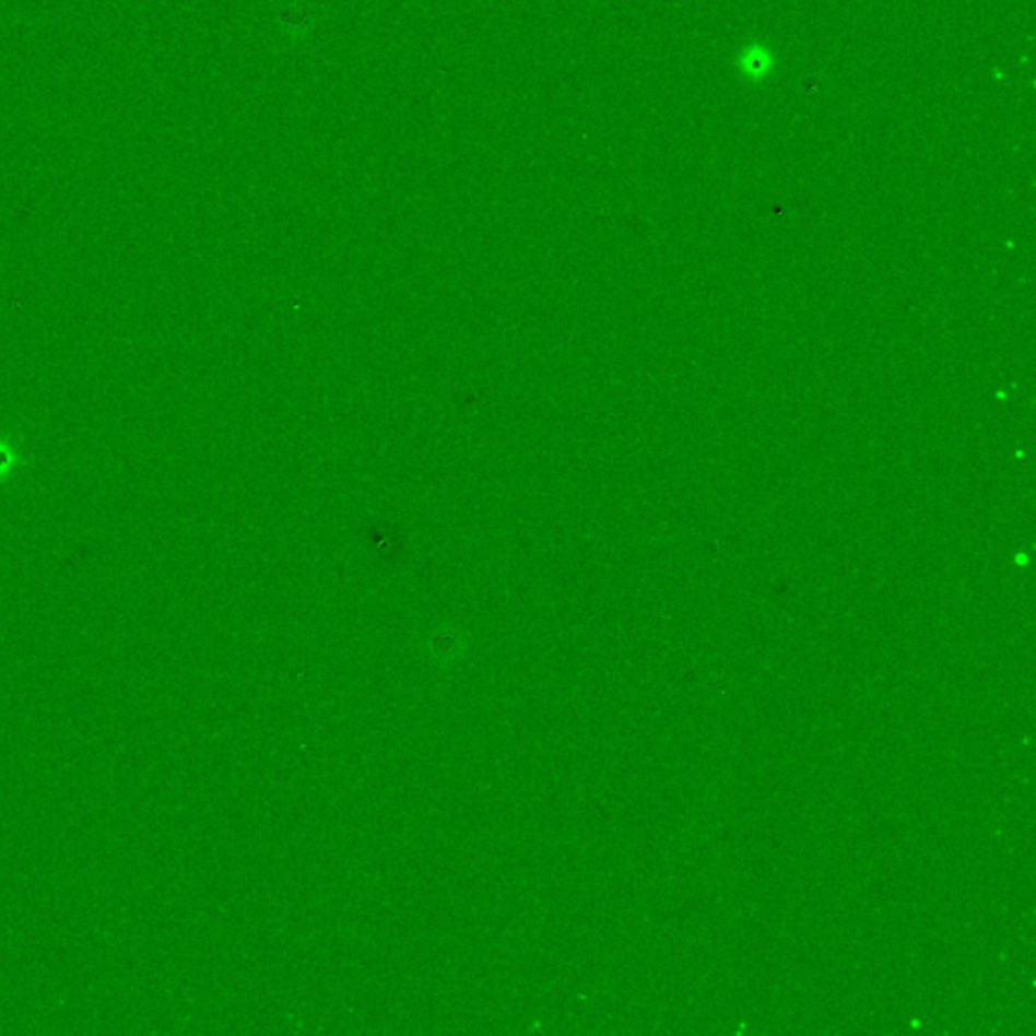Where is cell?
Returning <instances> with one entry per match:
<instances>
[{"instance_id": "obj_1", "label": "cell", "mask_w": 1036, "mask_h": 1036, "mask_svg": "<svg viewBox=\"0 0 1036 1036\" xmlns=\"http://www.w3.org/2000/svg\"><path fill=\"white\" fill-rule=\"evenodd\" d=\"M19 462H21L19 451L14 450L7 439L0 437V480L11 476Z\"/></svg>"}]
</instances>
